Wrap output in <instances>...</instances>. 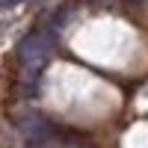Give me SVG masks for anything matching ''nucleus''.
<instances>
[{
	"label": "nucleus",
	"instance_id": "f03ea898",
	"mask_svg": "<svg viewBox=\"0 0 148 148\" xmlns=\"http://www.w3.org/2000/svg\"><path fill=\"white\" fill-rule=\"evenodd\" d=\"M15 3H21V0H3L0 6H15Z\"/></svg>",
	"mask_w": 148,
	"mask_h": 148
},
{
	"label": "nucleus",
	"instance_id": "7ed1b4c3",
	"mask_svg": "<svg viewBox=\"0 0 148 148\" xmlns=\"http://www.w3.org/2000/svg\"><path fill=\"white\" fill-rule=\"evenodd\" d=\"M127 3H142V0H127Z\"/></svg>",
	"mask_w": 148,
	"mask_h": 148
},
{
	"label": "nucleus",
	"instance_id": "f257e3e1",
	"mask_svg": "<svg viewBox=\"0 0 148 148\" xmlns=\"http://www.w3.org/2000/svg\"><path fill=\"white\" fill-rule=\"evenodd\" d=\"M53 42H56V33L53 30H33L21 39L18 45V62H21V80L27 83V89H33L36 80H39V71L45 68L47 56L53 51Z\"/></svg>",
	"mask_w": 148,
	"mask_h": 148
}]
</instances>
